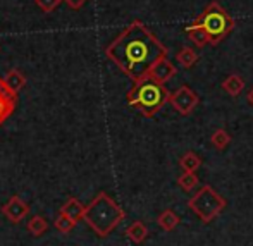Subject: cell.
<instances>
[{
    "label": "cell",
    "instance_id": "3",
    "mask_svg": "<svg viewBox=\"0 0 253 246\" xmlns=\"http://www.w3.org/2000/svg\"><path fill=\"white\" fill-rule=\"evenodd\" d=\"M83 220L98 236L105 238L124 220V210L107 193H98L84 210Z\"/></svg>",
    "mask_w": 253,
    "mask_h": 246
},
{
    "label": "cell",
    "instance_id": "12",
    "mask_svg": "<svg viewBox=\"0 0 253 246\" xmlns=\"http://www.w3.org/2000/svg\"><path fill=\"white\" fill-rule=\"evenodd\" d=\"M3 81H5L7 88H9L12 93L17 95L24 88V84H26V76H24L19 69H12L3 76Z\"/></svg>",
    "mask_w": 253,
    "mask_h": 246
},
{
    "label": "cell",
    "instance_id": "4",
    "mask_svg": "<svg viewBox=\"0 0 253 246\" xmlns=\"http://www.w3.org/2000/svg\"><path fill=\"white\" fill-rule=\"evenodd\" d=\"M195 23L200 24L203 30H205V33L210 38V45L212 47H217V45L222 43L229 37L231 31L234 30V19L215 0L210 2L209 5H205V9L195 19Z\"/></svg>",
    "mask_w": 253,
    "mask_h": 246
},
{
    "label": "cell",
    "instance_id": "22",
    "mask_svg": "<svg viewBox=\"0 0 253 246\" xmlns=\"http://www.w3.org/2000/svg\"><path fill=\"white\" fill-rule=\"evenodd\" d=\"M60 2H62V0H35L37 7L43 10L45 14H52L53 10L60 5Z\"/></svg>",
    "mask_w": 253,
    "mask_h": 246
},
{
    "label": "cell",
    "instance_id": "16",
    "mask_svg": "<svg viewBox=\"0 0 253 246\" xmlns=\"http://www.w3.org/2000/svg\"><path fill=\"white\" fill-rule=\"evenodd\" d=\"M176 60H177V64L183 67V69H190V67H193L195 64L198 62V55H197V52H195L193 48L183 47L179 52L176 53Z\"/></svg>",
    "mask_w": 253,
    "mask_h": 246
},
{
    "label": "cell",
    "instance_id": "9",
    "mask_svg": "<svg viewBox=\"0 0 253 246\" xmlns=\"http://www.w3.org/2000/svg\"><path fill=\"white\" fill-rule=\"evenodd\" d=\"M14 105H16V93L7 88L5 81L0 78V124L12 114Z\"/></svg>",
    "mask_w": 253,
    "mask_h": 246
},
{
    "label": "cell",
    "instance_id": "7",
    "mask_svg": "<svg viewBox=\"0 0 253 246\" xmlns=\"http://www.w3.org/2000/svg\"><path fill=\"white\" fill-rule=\"evenodd\" d=\"M177 74V69L176 66H174L172 62H170L167 57H162L160 60H157L155 66L150 69V73H148V76L152 78V80L159 81V83L166 84L169 80H172L174 76Z\"/></svg>",
    "mask_w": 253,
    "mask_h": 246
},
{
    "label": "cell",
    "instance_id": "5",
    "mask_svg": "<svg viewBox=\"0 0 253 246\" xmlns=\"http://www.w3.org/2000/svg\"><path fill=\"white\" fill-rule=\"evenodd\" d=\"M227 202L226 198H222L212 186L205 184L202 186L193 197L188 202L190 210L202 220L203 224L212 222L215 217H219L222 213V210L226 208Z\"/></svg>",
    "mask_w": 253,
    "mask_h": 246
},
{
    "label": "cell",
    "instance_id": "10",
    "mask_svg": "<svg viewBox=\"0 0 253 246\" xmlns=\"http://www.w3.org/2000/svg\"><path fill=\"white\" fill-rule=\"evenodd\" d=\"M184 31H186L188 38L193 41V45L197 48H203V47H207V45H210L209 35L205 33V30H203L200 24H197V23L188 24V26L184 28Z\"/></svg>",
    "mask_w": 253,
    "mask_h": 246
},
{
    "label": "cell",
    "instance_id": "14",
    "mask_svg": "<svg viewBox=\"0 0 253 246\" xmlns=\"http://www.w3.org/2000/svg\"><path fill=\"white\" fill-rule=\"evenodd\" d=\"M126 236L129 238L133 243H136V245H140V243H143L145 240H147V236H148V227L145 226L141 220H136V222H133L129 227L126 229Z\"/></svg>",
    "mask_w": 253,
    "mask_h": 246
},
{
    "label": "cell",
    "instance_id": "15",
    "mask_svg": "<svg viewBox=\"0 0 253 246\" xmlns=\"http://www.w3.org/2000/svg\"><path fill=\"white\" fill-rule=\"evenodd\" d=\"M179 215H177L174 210H164L162 213L159 215V219H157V222H159V226L162 227L166 233H170V231H174L177 226H179Z\"/></svg>",
    "mask_w": 253,
    "mask_h": 246
},
{
    "label": "cell",
    "instance_id": "1",
    "mask_svg": "<svg viewBox=\"0 0 253 246\" xmlns=\"http://www.w3.org/2000/svg\"><path fill=\"white\" fill-rule=\"evenodd\" d=\"M105 55L134 83L148 76L157 60L167 57V48L141 21H133L105 48Z\"/></svg>",
    "mask_w": 253,
    "mask_h": 246
},
{
    "label": "cell",
    "instance_id": "13",
    "mask_svg": "<svg viewBox=\"0 0 253 246\" xmlns=\"http://www.w3.org/2000/svg\"><path fill=\"white\" fill-rule=\"evenodd\" d=\"M84 210H86V206H83V203H81L80 200L71 198L69 202L60 208V212L66 213V215L69 217V219H73L74 222H78V220L84 217Z\"/></svg>",
    "mask_w": 253,
    "mask_h": 246
},
{
    "label": "cell",
    "instance_id": "18",
    "mask_svg": "<svg viewBox=\"0 0 253 246\" xmlns=\"http://www.w3.org/2000/svg\"><path fill=\"white\" fill-rule=\"evenodd\" d=\"M231 134L227 133L226 129H215L213 131V134L210 136V143H212V147L215 150H219V152H222V150H226L229 147L231 143Z\"/></svg>",
    "mask_w": 253,
    "mask_h": 246
},
{
    "label": "cell",
    "instance_id": "8",
    "mask_svg": "<svg viewBox=\"0 0 253 246\" xmlns=\"http://www.w3.org/2000/svg\"><path fill=\"white\" fill-rule=\"evenodd\" d=\"M30 212V206L23 202L19 197H12L3 205V215L12 222H21Z\"/></svg>",
    "mask_w": 253,
    "mask_h": 246
},
{
    "label": "cell",
    "instance_id": "21",
    "mask_svg": "<svg viewBox=\"0 0 253 246\" xmlns=\"http://www.w3.org/2000/svg\"><path fill=\"white\" fill-rule=\"evenodd\" d=\"M74 226H76V222H74L73 219H69V217L62 212L59 213V217H57V220H55V227L60 231V233H69Z\"/></svg>",
    "mask_w": 253,
    "mask_h": 246
},
{
    "label": "cell",
    "instance_id": "24",
    "mask_svg": "<svg viewBox=\"0 0 253 246\" xmlns=\"http://www.w3.org/2000/svg\"><path fill=\"white\" fill-rule=\"evenodd\" d=\"M247 100H248V103H250V105L253 107V88L247 93Z\"/></svg>",
    "mask_w": 253,
    "mask_h": 246
},
{
    "label": "cell",
    "instance_id": "20",
    "mask_svg": "<svg viewBox=\"0 0 253 246\" xmlns=\"http://www.w3.org/2000/svg\"><path fill=\"white\" fill-rule=\"evenodd\" d=\"M47 229H48V224L45 222L43 217H38V215L33 217V219L30 220V224H28V231H30L33 236H42Z\"/></svg>",
    "mask_w": 253,
    "mask_h": 246
},
{
    "label": "cell",
    "instance_id": "17",
    "mask_svg": "<svg viewBox=\"0 0 253 246\" xmlns=\"http://www.w3.org/2000/svg\"><path fill=\"white\" fill-rule=\"evenodd\" d=\"M179 167L183 169V172H197L202 167V159L195 152H188L181 157Z\"/></svg>",
    "mask_w": 253,
    "mask_h": 246
},
{
    "label": "cell",
    "instance_id": "23",
    "mask_svg": "<svg viewBox=\"0 0 253 246\" xmlns=\"http://www.w3.org/2000/svg\"><path fill=\"white\" fill-rule=\"evenodd\" d=\"M62 2H66L73 10H78V9H81V7L88 2V0H62Z\"/></svg>",
    "mask_w": 253,
    "mask_h": 246
},
{
    "label": "cell",
    "instance_id": "2",
    "mask_svg": "<svg viewBox=\"0 0 253 246\" xmlns=\"http://www.w3.org/2000/svg\"><path fill=\"white\" fill-rule=\"evenodd\" d=\"M169 98L170 93L167 91L166 84L152 80L150 76L134 81L133 88L126 95L127 103L143 117L157 116L162 110V107L169 103Z\"/></svg>",
    "mask_w": 253,
    "mask_h": 246
},
{
    "label": "cell",
    "instance_id": "11",
    "mask_svg": "<svg viewBox=\"0 0 253 246\" xmlns=\"http://www.w3.org/2000/svg\"><path fill=\"white\" fill-rule=\"evenodd\" d=\"M222 90L231 97H240L245 90V80L240 74H229L226 80L222 81Z\"/></svg>",
    "mask_w": 253,
    "mask_h": 246
},
{
    "label": "cell",
    "instance_id": "19",
    "mask_svg": "<svg viewBox=\"0 0 253 246\" xmlns=\"http://www.w3.org/2000/svg\"><path fill=\"white\" fill-rule=\"evenodd\" d=\"M198 176L195 172H183L179 177H177V184L179 188H183L184 191H193L198 184Z\"/></svg>",
    "mask_w": 253,
    "mask_h": 246
},
{
    "label": "cell",
    "instance_id": "6",
    "mask_svg": "<svg viewBox=\"0 0 253 246\" xmlns=\"http://www.w3.org/2000/svg\"><path fill=\"white\" fill-rule=\"evenodd\" d=\"M169 103L177 110V114H181V116H190V114H193V110L197 109L198 103H200V97H198L190 86L183 84V86H179L176 91L170 93Z\"/></svg>",
    "mask_w": 253,
    "mask_h": 246
}]
</instances>
